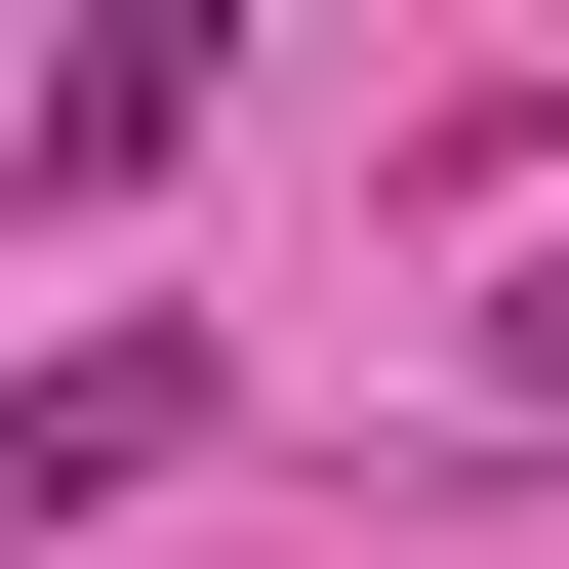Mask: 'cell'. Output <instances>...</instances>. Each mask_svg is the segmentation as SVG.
Instances as JSON below:
<instances>
[{
  "label": "cell",
  "mask_w": 569,
  "mask_h": 569,
  "mask_svg": "<svg viewBox=\"0 0 569 569\" xmlns=\"http://www.w3.org/2000/svg\"><path fill=\"white\" fill-rule=\"evenodd\" d=\"M163 448H203V326H82V367H0V569H41V529H122Z\"/></svg>",
  "instance_id": "6da1fadb"
},
{
  "label": "cell",
  "mask_w": 569,
  "mask_h": 569,
  "mask_svg": "<svg viewBox=\"0 0 569 569\" xmlns=\"http://www.w3.org/2000/svg\"><path fill=\"white\" fill-rule=\"evenodd\" d=\"M529 407H569V244H529Z\"/></svg>",
  "instance_id": "7a4b0ae2"
}]
</instances>
